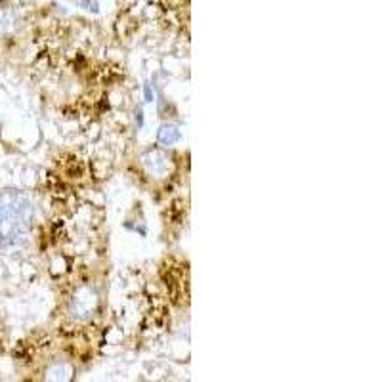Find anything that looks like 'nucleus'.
Returning a JSON list of instances; mask_svg holds the SVG:
<instances>
[{
  "mask_svg": "<svg viewBox=\"0 0 382 382\" xmlns=\"http://www.w3.org/2000/svg\"><path fill=\"white\" fill-rule=\"evenodd\" d=\"M33 222L31 199L16 190L0 191V247L12 249L27 239Z\"/></svg>",
  "mask_w": 382,
  "mask_h": 382,
  "instance_id": "nucleus-1",
  "label": "nucleus"
},
{
  "mask_svg": "<svg viewBox=\"0 0 382 382\" xmlns=\"http://www.w3.org/2000/svg\"><path fill=\"white\" fill-rule=\"evenodd\" d=\"M180 138V132L174 126H162V130L159 132V140L162 143H172Z\"/></svg>",
  "mask_w": 382,
  "mask_h": 382,
  "instance_id": "nucleus-2",
  "label": "nucleus"
}]
</instances>
